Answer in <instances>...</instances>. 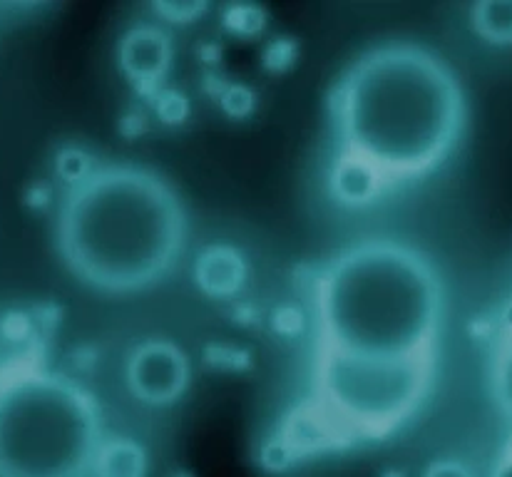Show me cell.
<instances>
[{"label": "cell", "mask_w": 512, "mask_h": 477, "mask_svg": "<svg viewBox=\"0 0 512 477\" xmlns=\"http://www.w3.org/2000/svg\"><path fill=\"white\" fill-rule=\"evenodd\" d=\"M339 152L366 159L388 187L438 172L468 130L458 70L418 40H386L343 68L329 97Z\"/></svg>", "instance_id": "6da1fadb"}, {"label": "cell", "mask_w": 512, "mask_h": 477, "mask_svg": "<svg viewBox=\"0 0 512 477\" xmlns=\"http://www.w3.org/2000/svg\"><path fill=\"white\" fill-rule=\"evenodd\" d=\"M189 214L170 179L135 162L97 164L65 189L55 217L60 259L80 284L130 296L162 284L187 251Z\"/></svg>", "instance_id": "7a4b0ae2"}, {"label": "cell", "mask_w": 512, "mask_h": 477, "mask_svg": "<svg viewBox=\"0 0 512 477\" xmlns=\"http://www.w3.org/2000/svg\"><path fill=\"white\" fill-rule=\"evenodd\" d=\"M448 289L423 249L393 237L343 246L311 281L316 348L371 358L435 356Z\"/></svg>", "instance_id": "3957f363"}, {"label": "cell", "mask_w": 512, "mask_h": 477, "mask_svg": "<svg viewBox=\"0 0 512 477\" xmlns=\"http://www.w3.org/2000/svg\"><path fill=\"white\" fill-rule=\"evenodd\" d=\"M100 403L75 378L23 371L0 381V477H92Z\"/></svg>", "instance_id": "277c9868"}, {"label": "cell", "mask_w": 512, "mask_h": 477, "mask_svg": "<svg viewBox=\"0 0 512 477\" xmlns=\"http://www.w3.org/2000/svg\"><path fill=\"white\" fill-rule=\"evenodd\" d=\"M433 378L435 356L371 358L316 348L311 398L351 443L383 440L416 418Z\"/></svg>", "instance_id": "5b68a950"}, {"label": "cell", "mask_w": 512, "mask_h": 477, "mask_svg": "<svg viewBox=\"0 0 512 477\" xmlns=\"http://www.w3.org/2000/svg\"><path fill=\"white\" fill-rule=\"evenodd\" d=\"M125 386L147 408H170L192 386V361L177 341L165 336L142 338L125 361Z\"/></svg>", "instance_id": "8992f818"}, {"label": "cell", "mask_w": 512, "mask_h": 477, "mask_svg": "<svg viewBox=\"0 0 512 477\" xmlns=\"http://www.w3.org/2000/svg\"><path fill=\"white\" fill-rule=\"evenodd\" d=\"M174 65V43L165 25L137 23L117 43V68L140 95L152 97L167 87Z\"/></svg>", "instance_id": "52a82bcc"}, {"label": "cell", "mask_w": 512, "mask_h": 477, "mask_svg": "<svg viewBox=\"0 0 512 477\" xmlns=\"http://www.w3.org/2000/svg\"><path fill=\"white\" fill-rule=\"evenodd\" d=\"M276 433L291 445L299 460H309L353 445L351 438L314 398H306L299 405H294L284 415Z\"/></svg>", "instance_id": "ba28073f"}, {"label": "cell", "mask_w": 512, "mask_h": 477, "mask_svg": "<svg viewBox=\"0 0 512 477\" xmlns=\"http://www.w3.org/2000/svg\"><path fill=\"white\" fill-rule=\"evenodd\" d=\"M192 276L202 296L212 301H232L247 289L252 269L247 254L239 246L219 241L199 251Z\"/></svg>", "instance_id": "9c48e42d"}, {"label": "cell", "mask_w": 512, "mask_h": 477, "mask_svg": "<svg viewBox=\"0 0 512 477\" xmlns=\"http://www.w3.org/2000/svg\"><path fill=\"white\" fill-rule=\"evenodd\" d=\"M386 189L388 182L373 164L348 152H336L329 169V192L336 204L348 209L371 207Z\"/></svg>", "instance_id": "30bf717a"}, {"label": "cell", "mask_w": 512, "mask_h": 477, "mask_svg": "<svg viewBox=\"0 0 512 477\" xmlns=\"http://www.w3.org/2000/svg\"><path fill=\"white\" fill-rule=\"evenodd\" d=\"M92 477H150V453L132 435H105L97 448Z\"/></svg>", "instance_id": "8fae6325"}, {"label": "cell", "mask_w": 512, "mask_h": 477, "mask_svg": "<svg viewBox=\"0 0 512 477\" xmlns=\"http://www.w3.org/2000/svg\"><path fill=\"white\" fill-rule=\"evenodd\" d=\"M468 28L490 48H512V0H480L468 10Z\"/></svg>", "instance_id": "7c38bea8"}, {"label": "cell", "mask_w": 512, "mask_h": 477, "mask_svg": "<svg viewBox=\"0 0 512 477\" xmlns=\"http://www.w3.org/2000/svg\"><path fill=\"white\" fill-rule=\"evenodd\" d=\"M490 393L500 413L512 423V336L500 338L490 363Z\"/></svg>", "instance_id": "4fadbf2b"}, {"label": "cell", "mask_w": 512, "mask_h": 477, "mask_svg": "<svg viewBox=\"0 0 512 477\" xmlns=\"http://www.w3.org/2000/svg\"><path fill=\"white\" fill-rule=\"evenodd\" d=\"M269 15L261 5H227L222 13V25L234 38H259L264 33Z\"/></svg>", "instance_id": "5bb4252c"}, {"label": "cell", "mask_w": 512, "mask_h": 477, "mask_svg": "<svg viewBox=\"0 0 512 477\" xmlns=\"http://www.w3.org/2000/svg\"><path fill=\"white\" fill-rule=\"evenodd\" d=\"M53 167H55V177L65 184V189H70L75 187V184L83 182V179L90 177V174L97 169V162L85 147L68 145V147H60L58 155H55Z\"/></svg>", "instance_id": "9a60e30c"}, {"label": "cell", "mask_w": 512, "mask_h": 477, "mask_svg": "<svg viewBox=\"0 0 512 477\" xmlns=\"http://www.w3.org/2000/svg\"><path fill=\"white\" fill-rule=\"evenodd\" d=\"M256 463H259V468L264 470V473L284 475V473H289L291 468H296L301 460H299V455L291 450V445L286 443L279 433H274V435H269L266 440H261L259 453H256Z\"/></svg>", "instance_id": "2e32d148"}, {"label": "cell", "mask_w": 512, "mask_h": 477, "mask_svg": "<svg viewBox=\"0 0 512 477\" xmlns=\"http://www.w3.org/2000/svg\"><path fill=\"white\" fill-rule=\"evenodd\" d=\"M152 15L160 25H192L204 18L209 5L204 0H157L150 5Z\"/></svg>", "instance_id": "e0dca14e"}, {"label": "cell", "mask_w": 512, "mask_h": 477, "mask_svg": "<svg viewBox=\"0 0 512 477\" xmlns=\"http://www.w3.org/2000/svg\"><path fill=\"white\" fill-rule=\"evenodd\" d=\"M152 100V112H155L157 120L167 127L184 125L189 117V100L184 92L172 90V87H162L160 92L150 97Z\"/></svg>", "instance_id": "ac0fdd59"}, {"label": "cell", "mask_w": 512, "mask_h": 477, "mask_svg": "<svg viewBox=\"0 0 512 477\" xmlns=\"http://www.w3.org/2000/svg\"><path fill=\"white\" fill-rule=\"evenodd\" d=\"M219 107L232 120H247L256 110V92L244 82H229L217 95Z\"/></svg>", "instance_id": "d6986e66"}, {"label": "cell", "mask_w": 512, "mask_h": 477, "mask_svg": "<svg viewBox=\"0 0 512 477\" xmlns=\"http://www.w3.org/2000/svg\"><path fill=\"white\" fill-rule=\"evenodd\" d=\"M296 55H299V48H296L294 40L276 38L264 48L261 65H264V68L274 75L284 73V70H289L291 65L296 63Z\"/></svg>", "instance_id": "ffe728a7"}, {"label": "cell", "mask_w": 512, "mask_h": 477, "mask_svg": "<svg viewBox=\"0 0 512 477\" xmlns=\"http://www.w3.org/2000/svg\"><path fill=\"white\" fill-rule=\"evenodd\" d=\"M421 477H478V470L458 455H443L433 458L426 468L421 470Z\"/></svg>", "instance_id": "44dd1931"}, {"label": "cell", "mask_w": 512, "mask_h": 477, "mask_svg": "<svg viewBox=\"0 0 512 477\" xmlns=\"http://www.w3.org/2000/svg\"><path fill=\"white\" fill-rule=\"evenodd\" d=\"M271 323H274V331L281 333V336H296L304 326V316L294 306H281V309L274 311V321Z\"/></svg>", "instance_id": "7402d4cb"}, {"label": "cell", "mask_w": 512, "mask_h": 477, "mask_svg": "<svg viewBox=\"0 0 512 477\" xmlns=\"http://www.w3.org/2000/svg\"><path fill=\"white\" fill-rule=\"evenodd\" d=\"M485 477H512V440L495 455L493 465H490L488 475Z\"/></svg>", "instance_id": "603a6c76"}, {"label": "cell", "mask_w": 512, "mask_h": 477, "mask_svg": "<svg viewBox=\"0 0 512 477\" xmlns=\"http://www.w3.org/2000/svg\"><path fill=\"white\" fill-rule=\"evenodd\" d=\"M381 477H406V475H403L401 470H386Z\"/></svg>", "instance_id": "cb8c5ba5"}, {"label": "cell", "mask_w": 512, "mask_h": 477, "mask_svg": "<svg viewBox=\"0 0 512 477\" xmlns=\"http://www.w3.org/2000/svg\"><path fill=\"white\" fill-rule=\"evenodd\" d=\"M174 477H189L187 473H179V475H174Z\"/></svg>", "instance_id": "d4e9b609"}]
</instances>
